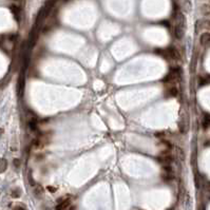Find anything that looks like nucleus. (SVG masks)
Segmentation results:
<instances>
[{
	"mask_svg": "<svg viewBox=\"0 0 210 210\" xmlns=\"http://www.w3.org/2000/svg\"><path fill=\"white\" fill-rule=\"evenodd\" d=\"M157 160H159L164 167L170 166V164H171L172 160H173V159H172V156H171V153H170V150L166 149L165 151H163L159 155V157H157Z\"/></svg>",
	"mask_w": 210,
	"mask_h": 210,
	"instance_id": "1",
	"label": "nucleus"
},
{
	"mask_svg": "<svg viewBox=\"0 0 210 210\" xmlns=\"http://www.w3.org/2000/svg\"><path fill=\"white\" fill-rule=\"evenodd\" d=\"M180 80V73L179 70H173L171 71L166 77L164 78V83H175Z\"/></svg>",
	"mask_w": 210,
	"mask_h": 210,
	"instance_id": "2",
	"label": "nucleus"
},
{
	"mask_svg": "<svg viewBox=\"0 0 210 210\" xmlns=\"http://www.w3.org/2000/svg\"><path fill=\"white\" fill-rule=\"evenodd\" d=\"M59 202H60V203L57 205V208H56L57 210H71V205H72V201H71L70 197H69V196H67V197H65V199H63L61 201L59 200Z\"/></svg>",
	"mask_w": 210,
	"mask_h": 210,
	"instance_id": "3",
	"label": "nucleus"
},
{
	"mask_svg": "<svg viewBox=\"0 0 210 210\" xmlns=\"http://www.w3.org/2000/svg\"><path fill=\"white\" fill-rule=\"evenodd\" d=\"M165 55L168 56L169 58L173 59V60H179L180 57H181V55H180V52L176 50L175 48H169L167 49L166 51H165Z\"/></svg>",
	"mask_w": 210,
	"mask_h": 210,
	"instance_id": "4",
	"label": "nucleus"
},
{
	"mask_svg": "<svg viewBox=\"0 0 210 210\" xmlns=\"http://www.w3.org/2000/svg\"><path fill=\"white\" fill-rule=\"evenodd\" d=\"M182 202H183V205H184L185 210H191L192 200H191V196H190V194L188 193V192H186V193L184 194V197H183Z\"/></svg>",
	"mask_w": 210,
	"mask_h": 210,
	"instance_id": "5",
	"label": "nucleus"
},
{
	"mask_svg": "<svg viewBox=\"0 0 210 210\" xmlns=\"http://www.w3.org/2000/svg\"><path fill=\"white\" fill-rule=\"evenodd\" d=\"M185 35V26H177L175 24L174 26V36L176 37V39H182Z\"/></svg>",
	"mask_w": 210,
	"mask_h": 210,
	"instance_id": "6",
	"label": "nucleus"
},
{
	"mask_svg": "<svg viewBox=\"0 0 210 210\" xmlns=\"http://www.w3.org/2000/svg\"><path fill=\"white\" fill-rule=\"evenodd\" d=\"M18 94L19 96H22L23 94V89H24V75H23V71L21 72L20 76H19V79H18Z\"/></svg>",
	"mask_w": 210,
	"mask_h": 210,
	"instance_id": "7",
	"label": "nucleus"
},
{
	"mask_svg": "<svg viewBox=\"0 0 210 210\" xmlns=\"http://www.w3.org/2000/svg\"><path fill=\"white\" fill-rule=\"evenodd\" d=\"M200 43L202 46H208L210 43V33L206 32V33H203L200 37Z\"/></svg>",
	"mask_w": 210,
	"mask_h": 210,
	"instance_id": "8",
	"label": "nucleus"
},
{
	"mask_svg": "<svg viewBox=\"0 0 210 210\" xmlns=\"http://www.w3.org/2000/svg\"><path fill=\"white\" fill-rule=\"evenodd\" d=\"M35 188H34V194H35V196L37 199H40V197H42L43 196V188L40 186V185H35Z\"/></svg>",
	"mask_w": 210,
	"mask_h": 210,
	"instance_id": "9",
	"label": "nucleus"
},
{
	"mask_svg": "<svg viewBox=\"0 0 210 210\" xmlns=\"http://www.w3.org/2000/svg\"><path fill=\"white\" fill-rule=\"evenodd\" d=\"M175 155H176L177 159H179L180 160H182V162L185 160V153H184V151H183L182 148L177 147L176 149H175Z\"/></svg>",
	"mask_w": 210,
	"mask_h": 210,
	"instance_id": "10",
	"label": "nucleus"
},
{
	"mask_svg": "<svg viewBox=\"0 0 210 210\" xmlns=\"http://www.w3.org/2000/svg\"><path fill=\"white\" fill-rule=\"evenodd\" d=\"M7 168V160L6 159H0V173H3Z\"/></svg>",
	"mask_w": 210,
	"mask_h": 210,
	"instance_id": "11",
	"label": "nucleus"
},
{
	"mask_svg": "<svg viewBox=\"0 0 210 210\" xmlns=\"http://www.w3.org/2000/svg\"><path fill=\"white\" fill-rule=\"evenodd\" d=\"M201 13L207 16V15H210V6L209 4H203L201 6Z\"/></svg>",
	"mask_w": 210,
	"mask_h": 210,
	"instance_id": "12",
	"label": "nucleus"
},
{
	"mask_svg": "<svg viewBox=\"0 0 210 210\" xmlns=\"http://www.w3.org/2000/svg\"><path fill=\"white\" fill-rule=\"evenodd\" d=\"M167 94L170 97H174V96L177 95V89L175 87H171L169 89H167Z\"/></svg>",
	"mask_w": 210,
	"mask_h": 210,
	"instance_id": "13",
	"label": "nucleus"
},
{
	"mask_svg": "<svg viewBox=\"0 0 210 210\" xmlns=\"http://www.w3.org/2000/svg\"><path fill=\"white\" fill-rule=\"evenodd\" d=\"M203 127L204 129H209L210 128V117H206L203 120Z\"/></svg>",
	"mask_w": 210,
	"mask_h": 210,
	"instance_id": "14",
	"label": "nucleus"
},
{
	"mask_svg": "<svg viewBox=\"0 0 210 210\" xmlns=\"http://www.w3.org/2000/svg\"><path fill=\"white\" fill-rule=\"evenodd\" d=\"M11 10H12V12H13V14L15 15V17L18 19V15H19V9H18V6H11Z\"/></svg>",
	"mask_w": 210,
	"mask_h": 210,
	"instance_id": "15",
	"label": "nucleus"
},
{
	"mask_svg": "<svg viewBox=\"0 0 210 210\" xmlns=\"http://www.w3.org/2000/svg\"><path fill=\"white\" fill-rule=\"evenodd\" d=\"M29 126H30V128H31L32 130H36L37 129V123H36L35 120H30Z\"/></svg>",
	"mask_w": 210,
	"mask_h": 210,
	"instance_id": "16",
	"label": "nucleus"
},
{
	"mask_svg": "<svg viewBox=\"0 0 210 210\" xmlns=\"http://www.w3.org/2000/svg\"><path fill=\"white\" fill-rule=\"evenodd\" d=\"M20 194H21V192L19 189H16V190H13V191H12V196L13 197H19Z\"/></svg>",
	"mask_w": 210,
	"mask_h": 210,
	"instance_id": "17",
	"label": "nucleus"
},
{
	"mask_svg": "<svg viewBox=\"0 0 210 210\" xmlns=\"http://www.w3.org/2000/svg\"><path fill=\"white\" fill-rule=\"evenodd\" d=\"M28 179H29V182H30V184H31V186H35L36 184H35V182H34L33 177H32V173H31V172H29Z\"/></svg>",
	"mask_w": 210,
	"mask_h": 210,
	"instance_id": "18",
	"label": "nucleus"
},
{
	"mask_svg": "<svg viewBox=\"0 0 210 210\" xmlns=\"http://www.w3.org/2000/svg\"><path fill=\"white\" fill-rule=\"evenodd\" d=\"M185 10H186L187 12H190V10H191V6H190V2L189 1H186L185 2Z\"/></svg>",
	"mask_w": 210,
	"mask_h": 210,
	"instance_id": "19",
	"label": "nucleus"
},
{
	"mask_svg": "<svg viewBox=\"0 0 210 210\" xmlns=\"http://www.w3.org/2000/svg\"><path fill=\"white\" fill-rule=\"evenodd\" d=\"M14 165H15V167H19V165H20V160H14Z\"/></svg>",
	"mask_w": 210,
	"mask_h": 210,
	"instance_id": "20",
	"label": "nucleus"
},
{
	"mask_svg": "<svg viewBox=\"0 0 210 210\" xmlns=\"http://www.w3.org/2000/svg\"><path fill=\"white\" fill-rule=\"evenodd\" d=\"M14 210H26V209L22 208V207H17V208H15Z\"/></svg>",
	"mask_w": 210,
	"mask_h": 210,
	"instance_id": "21",
	"label": "nucleus"
},
{
	"mask_svg": "<svg viewBox=\"0 0 210 210\" xmlns=\"http://www.w3.org/2000/svg\"><path fill=\"white\" fill-rule=\"evenodd\" d=\"M205 146H210V139H208L206 143H205Z\"/></svg>",
	"mask_w": 210,
	"mask_h": 210,
	"instance_id": "22",
	"label": "nucleus"
},
{
	"mask_svg": "<svg viewBox=\"0 0 210 210\" xmlns=\"http://www.w3.org/2000/svg\"><path fill=\"white\" fill-rule=\"evenodd\" d=\"M49 190H50L51 192H55V188H51V187H49Z\"/></svg>",
	"mask_w": 210,
	"mask_h": 210,
	"instance_id": "23",
	"label": "nucleus"
},
{
	"mask_svg": "<svg viewBox=\"0 0 210 210\" xmlns=\"http://www.w3.org/2000/svg\"><path fill=\"white\" fill-rule=\"evenodd\" d=\"M1 133H2V130H0V136H1Z\"/></svg>",
	"mask_w": 210,
	"mask_h": 210,
	"instance_id": "24",
	"label": "nucleus"
},
{
	"mask_svg": "<svg viewBox=\"0 0 210 210\" xmlns=\"http://www.w3.org/2000/svg\"><path fill=\"white\" fill-rule=\"evenodd\" d=\"M46 210H52V209H49V208H46Z\"/></svg>",
	"mask_w": 210,
	"mask_h": 210,
	"instance_id": "25",
	"label": "nucleus"
}]
</instances>
